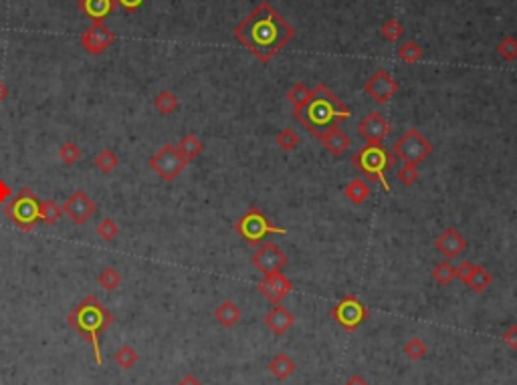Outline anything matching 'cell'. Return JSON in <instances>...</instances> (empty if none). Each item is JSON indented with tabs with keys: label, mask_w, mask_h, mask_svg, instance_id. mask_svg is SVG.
<instances>
[{
	"label": "cell",
	"mask_w": 517,
	"mask_h": 385,
	"mask_svg": "<svg viewBox=\"0 0 517 385\" xmlns=\"http://www.w3.org/2000/svg\"><path fill=\"white\" fill-rule=\"evenodd\" d=\"M116 8V0H79V10L92 21H105Z\"/></svg>",
	"instance_id": "20"
},
{
	"label": "cell",
	"mask_w": 517,
	"mask_h": 385,
	"mask_svg": "<svg viewBox=\"0 0 517 385\" xmlns=\"http://www.w3.org/2000/svg\"><path fill=\"white\" fill-rule=\"evenodd\" d=\"M146 0H116V4H120L125 12H136Z\"/></svg>",
	"instance_id": "41"
},
{
	"label": "cell",
	"mask_w": 517,
	"mask_h": 385,
	"mask_svg": "<svg viewBox=\"0 0 517 385\" xmlns=\"http://www.w3.org/2000/svg\"><path fill=\"white\" fill-rule=\"evenodd\" d=\"M253 267L257 268L263 274H271V272H279L283 270V267L287 265V254L273 244V242H265L259 246V250L253 254Z\"/></svg>",
	"instance_id": "10"
},
{
	"label": "cell",
	"mask_w": 517,
	"mask_h": 385,
	"mask_svg": "<svg viewBox=\"0 0 517 385\" xmlns=\"http://www.w3.org/2000/svg\"><path fill=\"white\" fill-rule=\"evenodd\" d=\"M491 283H493V274L485 267H481V265H473L469 276L465 278V285L473 293H485L487 289L491 287Z\"/></svg>",
	"instance_id": "22"
},
{
	"label": "cell",
	"mask_w": 517,
	"mask_h": 385,
	"mask_svg": "<svg viewBox=\"0 0 517 385\" xmlns=\"http://www.w3.org/2000/svg\"><path fill=\"white\" fill-rule=\"evenodd\" d=\"M176 385H204V384H202L196 375H190V373H188V375H184L182 380H180Z\"/></svg>",
	"instance_id": "44"
},
{
	"label": "cell",
	"mask_w": 517,
	"mask_h": 385,
	"mask_svg": "<svg viewBox=\"0 0 517 385\" xmlns=\"http://www.w3.org/2000/svg\"><path fill=\"white\" fill-rule=\"evenodd\" d=\"M311 97H313V89H309L304 83L293 85V87L289 89V93H287V99H289L291 105H293V113H299L305 105L309 103Z\"/></svg>",
	"instance_id": "27"
},
{
	"label": "cell",
	"mask_w": 517,
	"mask_h": 385,
	"mask_svg": "<svg viewBox=\"0 0 517 385\" xmlns=\"http://www.w3.org/2000/svg\"><path fill=\"white\" fill-rule=\"evenodd\" d=\"M471 268H473V263H471V261H465V263H461V267L456 268V278L465 283V278L469 276Z\"/></svg>",
	"instance_id": "43"
},
{
	"label": "cell",
	"mask_w": 517,
	"mask_h": 385,
	"mask_svg": "<svg viewBox=\"0 0 517 385\" xmlns=\"http://www.w3.org/2000/svg\"><path fill=\"white\" fill-rule=\"evenodd\" d=\"M10 198H12V188L0 178V204H6Z\"/></svg>",
	"instance_id": "42"
},
{
	"label": "cell",
	"mask_w": 517,
	"mask_h": 385,
	"mask_svg": "<svg viewBox=\"0 0 517 385\" xmlns=\"http://www.w3.org/2000/svg\"><path fill=\"white\" fill-rule=\"evenodd\" d=\"M350 116H352V109L326 85H317L313 89V97L309 99V103L299 113H293V118L315 138H319L328 129L337 127Z\"/></svg>",
	"instance_id": "2"
},
{
	"label": "cell",
	"mask_w": 517,
	"mask_h": 385,
	"mask_svg": "<svg viewBox=\"0 0 517 385\" xmlns=\"http://www.w3.org/2000/svg\"><path fill=\"white\" fill-rule=\"evenodd\" d=\"M402 351H404V355L408 357L410 361H423L426 353H428V347H426V343L421 337H412V339H408L404 343Z\"/></svg>",
	"instance_id": "30"
},
{
	"label": "cell",
	"mask_w": 517,
	"mask_h": 385,
	"mask_svg": "<svg viewBox=\"0 0 517 385\" xmlns=\"http://www.w3.org/2000/svg\"><path fill=\"white\" fill-rule=\"evenodd\" d=\"M317 140H319V142L324 144V148L328 149L332 155H335V157L344 155V153L348 151V148L352 146V140H350L339 127H334V129L324 131Z\"/></svg>",
	"instance_id": "18"
},
{
	"label": "cell",
	"mask_w": 517,
	"mask_h": 385,
	"mask_svg": "<svg viewBox=\"0 0 517 385\" xmlns=\"http://www.w3.org/2000/svg\"><path fill=\"white\" fill-rule=\"evenodd\" d=\"M97 283H99V287H101L103 291H107V293H112V291H118V289L122 287V283H123L122 272H120L118 268H114V267L103 268V270L99 272V276H97Z\"/></svg>",
	"instance_id": "28"
},
{
	"label": "cell",
	"mask_w": 517,
	"mask_h": 385,
	"mask_svg": "<svg viewBox=\"0 0 517 385\" xmlns=\"http://www.w3.org/2000/svg\"><path fill=\"white\" fill-rule=\"evenodd\" d=\"M497 51H499V55H501L505 60H516L517 59V41L514 38V36L503 38V41L499 43Z\"/></svg>",
	"instance_id": "38"
},
{
	"label": "cell",
	"mask_w": 517,
	"mask_h": 385,
	"mask_svg": "<svg viewBox=\"0 0 517 385\" xmlns=\"http://www.w3.org/2000/svg\"><path fill=\"white\" fill-rule=\"evenodd\" d=\"M235 230H237L249 244H253V246L263 244V240L269 236V234H287V230H285L283 226L273 224V222L263 214V210H259L257 206L249 208L243 216L237 220Z\"/></svg>",
	"instance_id": "6"
},
{
	"label": "cell",
	"mask_w": 517,
	"mask_h": 385,
	"mask_svg": "<svg viewBox=\"0 0 517 385\" xmlns=\"http://www.w3.org/2000/svg\"><path fill=\"white\" fill-rule=\"evenodd\" d=\"M330 315L335 319V323L346 329V331H356L358 327H362L370 317V311L364 302L354 295H346L339 302H335L330 311Z\"/></svg>",
	"instance_id": "8"
},
{
	"label": "cell",
	"mask_w": 517,
	"mask_h": 385,
	"mask_svg": "<svg viewBox=\"0 0 517 385\" xmlns=\"http://www.w3.org/2000/svg\"><path fill=\"white\" fill-rule=\"evenodd\" d=\"M370 194H372V188H370V184L362 178L352 179V182L344 188V196H346L354 206L364 204L366 200L370 198Z\"/></svg>",
	"instance_id": "23"
},
{
	"label": "cell",
	"mask_w": 517,
	"mask_h": 385,
	"mask_svg": "<svg viewBox=\"0 0 517 385\" xmlns=\"http://www.w3.org/2000/svg\"><path fill=\"white\" fill-rule=\"evenodd\" d=\"M275 144L283 149V151H293V149L299 146V135H297L295 129L285 127V129H281V131L275 135Z\"/></svg>",
	"instance_id": "34"
},
{
	"label": "cell",
	"mask_w": 517,
	"mask_h": 385,
	"mask_svg": "<svg viewBox=\"0 0 517 385\" xmlns=\"http://www.w3.org/2000/svg\"><path fill=\"white\" fill-rule=\"evenodd\" d=\"M265 325L269 327L271 331H273L277 337H281V335H285V333H289L293 325H295V317H293V313L287 309V307H281V305H275L273 309L265 315Z\"/></svg>",
	"instance_id": "17"
},
{
	"label": "cell",
	"mask_w": 517,
	"mask_h": 385,
	"mask_svg": "<svg viewBox=\"0 0 517 385\" xmlns=\"http://www.w3.org/2000/svg\"><path fill=\"white\" fill-rule=\"evenodd\" d=\"M63 214V208L57 204V202H53V200H43L41 202V222H45V224H55L59 218H61Z\"/></svg>",
	"instance_id": "35"
},
{
	"label": "cell",
	"mask_w": 517,
	"mask_h": 385,
	"mask_svg": "<svg viewBox=\"0 0 517 385\" xmlns=\"http://www.w3.org/2000/svg\"><path fill=\"white\" fill-rule=\"evenodd\" d=\"M81 148L75 144V142H65L59 151H57V157H59V162L65 164V166H75L79 160H81Z\"/></svg>",
	"instance_id": "32"
},
{
	"label": "cell",
	"mask_w": 517,
	"mask_h": 385,
	"mask_svg": "<svg viewBox=\"0 0 517 385\" xmlns=\"http://www.w3.org/2000/svg\"><path fill=\"white\" fill-rule=\"evenodd\" d=\"M93 164H95V168H97L101 174L109 176V174L120 166V155H118L114 149H101V151L95 155Z\"/></svg>",
	"instance_id": "25"
},
{
	"label": "cell",
	"mask_w": 517,
	"mask_h": 385,
	"mask_svg": "<svg viewBox=\"0 0 517 385\" xmlns=\"http://www.w3.org/2000/svg\"><path fill=\"white\" fill-rule=\"evenodd\" d=\"M257 289H259V293L265 296L269 302L281 305L283 298H287V296L291 295L293 283L283 274V270H279V272H271V274H263V278L259 280Z\"/></svg>",
	"instance_id": "11"
},
{
	"label": "cell",
	"mask_w": 517,
	"mask_h": 385,
	"mask_svg": "<svg viewBox=\"0 0 517 385\" xmlns=\"http://www.w3.org/2000/svg\"><path fill=\"white\" fill-rule=\"evenodd\" d=\"M434 248L447 258H456L465 248H467V238L463 236L456 228H447L445 232H441L434 240Z\"/></svg>",
	"instance_id": "16"
},
{
	"label": "cell",
	"mask_w": 517,
	"mask_h": 385,
	"mask_svg": "<svg viewBox=\"0 0 517 385\" xmlns=\"http://www.w3.org/2000/svg\"><path fill=\"white\" fill-rule=\"evenodd\" d=\"M421 178V174H419V168L416 166H410V164H404L400 170H398V182L402 184V186H412V184H416Z\"/></svg>",
	"instance_id": "37"
},
{
	"label": "cell",
	"mask_w": 517,
	"mask_h": 385,
	"mask_svg": "<svg viewBox=\"0 0 517 385\" xmlns=\"http://www.w3.org/2000/svg\"><path fill=\"white\" fill-rule=\"evenodd\" d=\"M178 149H180V153L184 155V160L190 164L192 160H196V157L202 153L204 144H202V140H200V138H196L194 133H188V135H184L182 140H180Z\"/></svg>",
	"instance_id": "26"
},
{
	"label": "cell",
	"mask_w": 517,
	"mask_h": 385,
	"mask_svg": "<svg viewBox=\"0 0 517 385\" xmlns=\"http://www.w3.org/2000/svg\"><path fill=\"white\" fill-rule=\"evenodd\" d=\"M392 125L382 113L372 111L358 123V133L366 140V144H384V140L390 135Z\"/></svg>",
	"instance_id": "15"
},
{
	"label": "cell",
	"mask_w": 517,
	"mask_h": 385,
	"mask_svg": "<svg viewBox=\"0 0 517 385\" xmlns=\"http://www.w3.org/2000/svg\"><path fill=\"white\" fill-rule=\"evenodd\" d=\"M293 27L269 4L257 6L235 29V36L261 60L269 63L293 38Z\"/></svg>",
	"instance_id": "1"
},
{
	"label": "cell",
	"mask_w": 517,
	"mask_h": 385,
	"mask_svg": "<svg viewBox=\"0 0 517 385\" xmlns=\"http://www.w3.org/2000/svg\"><path fill=\"white\" fill-rule=\"evenodd\" d=\"M8 93H10V91H8V85L0 79V103L8 97Z\"/></svg>",
	"instance_id": "46"
},
{
	"label": "cell",
	"mask_w": 517,
	"mask_h": 385,
	"mask_svg": "<svg viewBox=\"0 0 517 385\" xmlns=\"http://www.w3.org/2000/svg\"><path fill=\"white\" fill-rule=\"evenodd\" d=\"M432 278L441 285V287H449L456 278V268L451 265V261H441L436 267L432 268Z\"/></svg>",
	"instance_id": "29"
},
{
	"label": "cell",
	"mask_w": 517,
	"mask_h": 385,
	"mask_svg": "<svg viewBox=\"0 0 517 385\" xmlns=\"http://www.w3.org/2000/svg\"><path fill=\"white\" fill-rule=\"evenodd\" d=\"M400 57H402L404 63L414 65L416 60H421V57H423V49H421L414 41H408V43H404V45L400 47Z\"/></svg>",
	"instance_id": "36"
},
{
	"label": "cell",
	"mask_w": 517,
	"mask_h": 385,
	"mask_svg": "<svg viewBox=\"0 0 517 385\" xmlns=\"http://www.w3.org/2000/svg\"><path fill=\"white\" fill-rule=\"evenodd\" d=\"M392 153H394L398 160H402L404 164H410V166L419 168L426 157L432 153V144L426 140L419 129H408L392 146Z\"/></svg>",
	"instance_id": "7"
},
{
	"label": "cell",
	"mask_w": 517,
	"mask_h": 385,
	"mask_svg": "<svg viewBox=\"0 0 517 385\" xmlns=\"http://www.w3.org/2000/svg\"><path fill=\"white\" fill-rule=\"evenodd\" d=\"M501 339H503V343H505V345H507L509 349L517 351V323H514V325L507 327V329L503 331Z\"/></svg>",
	"instance_id": "39"
},
{
	"label": "cell",
	"mask_w": 517,
	"mask_h": 385,
	"mask_svg": "<svg viewBox=\"0 0 517 385\" xmlns=\"http://www.w3.org/2000/svg\"><path fill=\"white\" fill-rule=\"evenodd\" d=\"M186 166H188V162L184 160V155L180 153L178 146H174V144L162 146L150 157V168L160 178L166 179V182H172V179L178 178Z\"/></svg>",
	"instance_id": "9"
},
{
	"label": "cell",
	"mask_w": 517,
	"mask_h": 385,
	"mask_svg": "<svg viewBox=\"0 0 517 385\" xmlns=\"http://www.w3.org/2000/svg\"><path fill=\"white\" fill-rule=\"evenodd\" d=\"M4 214L14 226L29 232L36 226V222H41V200L34 196L31 188H23L4 206Z\"/></svg>",
	"instance_id": "5"
},
{
	"label": "cell",
	"mask_w": 517,
	"mask_h": 385,
	"mask_svg": "<svg viewBox=\"0 0 517 385\" xmlns=\"http://www.w3.org/2000/svg\"><path fill=\"white\" fill-rule=\"evenodd\" d=\"M67 323L73 327L81 337H85L93 347L95 363L103 365V355H101V335L116 323L114 313L103 307V302L97 296H85L69 315Z\"/></svg>",
	"instance_id": "3"
},
{
	"label": "cell",
	"mask_w": 517,
	"mask_h": 385,
	"mask_svg": "<svg viewBox=\"0 0 517 385\" xmlns=\"http://www.w3.org/2000/svg\"><path fill=\"white\" fill-rule=\"evenodd\" d=\"M214 319H216L218 325L231 329V327H235L237 323H241L243 311H241V307H239L235 300H222V302L214 309Z\"/></svg>",
	"instance_id": "19"
},
{
	"label": "cell",
	"mask_w": 517,
	"mask_h": 385,
	"mask_svg": "<svg viewBox=\"0 0 517 385\" xmlns=\"http://www.w3.org/2000/svg\"><path fill=\"white\" fill-rule=\"evenodd\" d=\"M396 160L398 157L392 153V149H386L382 144H368L358 153H354L352 164L364 174L368 182L380 184L384 192H390L386 174L390 168H394Z\"/></svg>",
	"instance_id": "4"
},
{
	"label": "cell",
	"mask_w": 517,
	"mask_h": 385,
	"mask_svg": "<svg viewBox=\"0 0 517 385\" xmlns=\"http://www.w3.org/2000/svg\"><path fill=\"white\" fill-rule=\"evenodd\" d=\"M382 34H384L388 41H396V38H400V34H402V27H400V23H396V21L386 23V27L382 29Z\"/></svg>",
	"instance_id": "40"
},
{
	"label": "cell",
	"mask_w": 517,
	"mask_h": 385,
	"mask_svg": "<svg viewBox=\"0 0 517 385\" xmlns=\"http://www.w3.org/2000/svg\"><path fill=\"white\" fill-rule=\"evenodd\" d=\"M295 369H297L295 359L291 355H287V353H277L269 361V371H271V375H273L275 380H279V382L289 380L295 373Z\"/></svg>",
	"instance_id": "21"
},
{
	"label": "cell",
	"mask_w": 517,
	"mask_h": 385,
	"mask_svg": "<svg viewBox=\"0 0 517 385\" xmlns=\"http://www.w3.org/2000/svg\"><path fill=\"white\" fill-rule=\"evenodd\" d=\"M154 107H156V111L162 113V116H172V113L180 107V101H178V97H176L172 91L164 89L156 95Z\"/></svg>",
	"instance_id": "24"
},
{
	"label": "cell",
	"mask_w": 517,
	"mask_h": 385,
	"mask_svg": "<svg viewBox=\"0 0 517 385\" xmlns=\"http://www.w3.org/2000/svg\"><path fill=\"white\" fill-rule=\"evenodd\" d=\"M116 363L120 365V369L123 371H129V369H134L136 365H138V351L131 347V345H122L118 351H116Z\"/></svg>",
	"instance_id": "31"
},
{
	"label": "cell",
	"mask_w": 517,
	"mask_h": 385,
	"mask_svg": "<svg viewBox=\"0 0 517 385\" xmlns=\"http://www.w3.org/2000/svg\"><path fill=\"white\" fill-rule=\"evenodd\" d=\"M95 232H97V236L101 238V240H105V242H114L116 238L120 236V224H118L114 218H103V220L97 224Z\"/></svg>",
	"instance_id": "33"
},
{
	"label": "cell",
	"mask_w": 517,
	"mask_h": 385,
	"mask_svg": "<svg viewBox=\"0 0 517 385\" xmlns=\"http://www.w3.org/2000/svg\"><path fill=\"white\" fill-rule=\"evenodd\" d=\"M344 385H370V382H368L366 377H362L360 373H356V375H352Z\"/></svg>",
	"instance_id": "45"
},
{
	"label": "cell",
	"mask_w": 517,
	"mask_h": 385,
	"mask_svg": "<svg viewBox=\"0 0 517 385\" xmlns=\"http://www.w3.org/2000/svg\"><path fill=\"white\" fill-rule=\"evenodd\" d=\"M116 41V34L105 27L103 21H93L92 27L81 34V45L89 55H103Z\"/></svg>",
	"instance_id": "12"
},
{
	"label": "cell",
	"mask_w": 517,
	"mask_h": 385,
	"mask_svg": "<svg viewBox=\"0 0 517 385\" xmlns=\"http://www.w3.org/2000/svg\"><path fill=\"white\" fill-rule=\"evenodd\" d=\"M396 91H398L396 79L388 73V71H384V69L376 71V73L366 81V93H368L376 103H380V105L388 103V101L396 95Z\"/></svg>",
	"instance_id": "14"
},
{
	"label": "cell",
	"mask_w": 517,
	"mask_h": 385,
	"mask_svg": "<svg viewBox=\"0 0 517 385\" xmlns=\"http://www.w3.org/2000/svg\"><path fill=\"white\" fill-rule=\"evenodd\" d=\"M63 212L69 216V220L73 222V224H77V226H81V224H87L89 222V218H92L93 214H95V202H93L92 198L83 192V190H77V192H73L67 200H65V204H63Z\"/></svg>",
	"instance_id": "13"
}]
</instances>
